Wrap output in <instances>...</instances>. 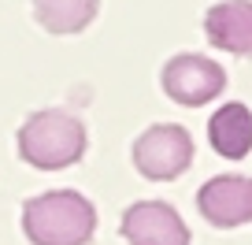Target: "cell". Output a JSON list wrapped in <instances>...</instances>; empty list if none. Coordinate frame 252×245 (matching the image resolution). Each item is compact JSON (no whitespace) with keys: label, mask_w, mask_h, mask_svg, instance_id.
Listing matches in <instances>:
<instances>
[{"label":"cell","mask_w":252,"mask_h":245,"mask_svg":"<svg viewBox=\"0 0 252 245\" xmlns=\"http://www.w3.org/2000/svg\"><path fill=\"white\" fill-rule=\"evenodd\" d=\"M86 152V127L82 119L63 108L33 111L19 127V156L41 171H63Z\"/></svg>","instance_id":"7a4b0ae2"},{"label":"cell","mask_w":252,"mask_h":245,"mask_svg":"<svg viewBox=\"0 0 252 245\" xmlns=\"http://www.w3.org/2000/svg\"><path fill=\"white\" fill-rule=\"evenodd\" d=\"M197 205L208 223L215 227H241L252 219V178L245 175H219L204 182L197 193Z\"/></svg>","instance_id":"8992f818"},{"label":"cell","mask_w":252,"mask_h":245,"mask_svg":"<svg viewBox=\"0 0 252 245\" xmlns=\"http://www.w3.org/2000/svg\"><path fill=\"white\" fill-rule=\"evenodd\" d=\"M193 138L174 123L149 127L134 141V167L152 182H171L193 164Z\"/></svg>","instance_id":"3957f363"},{"label":"cell","mask_w":252,"mask_h":245,"mask_svg":"<svg viewBox=\"0 0 252 245\" xmlns=\"http://www.w3.org/2000/svg\"><path fill=\"white\" fill-rule=\"evenodd\" d=\"M123 230L126 245H189V227L182 215L163 201H137L123 212Z\"/></svg>","instance_id":"5b68a950"},{"label":"cell","mask_w":252,"mask_h":245,"mask_svg":"<svg viewBox=\"0 0 252 245\" xmlns=\"http://www.w3.org/2000/svg\"><path fill=\"white\" fill-rule=\"evenodd\" d=\"M208 138H212V149L230 156V160L249 156V149H252V111L245 104H222L212 115V123H208Z\"/></svg>","instance_id":"ba28073f"},{"label":"cell","mask_w":252,"mask_h":245,"mask_svg":"<svg viewBox=\"0 0 252 245\" xmlns=\"http://www.w3.org/2000/svg\"><path fill=\"white\" fill-rule=\"evenodd\" d=\"M23 230L33 245H86L96 230V208L74 190H52L23 205Z\"/></svg>","instance_id":"6da1fadb"},{"label":"cell","mask_w":252,"mask_h":245,"mask_svg":"<svg viewBox=\"0 0 252 245\" xmlns=\"http://www.w3.org/2000/svg\"><path fill=\"white\" fill-rule=\"evenodd\" d=\"M100 0H33V15L48 34H82L96 19Z\"/></svg>","instance_id":"9c48e42d"},{"label":"cell","mask_w":252,"mask_h":245,"mask_svg":"<svg viewBox=\"0 0 252 245\" xmlns=\"http://www.w3.org/2000/svg\"><path fill=\"white\" fill-rule=\"evenodd\" d=\"M222 89H226V71L215 60H208V56L182 52L163 67V93L174 104L200 108V104L215 101Z\"/></svg>","instance_id":"277c9868"},{"label":"cell","mask_w":252,"mask_h":245,"mask_svg":"<svg viewBox=\"0 0 252 245\" xmlns=\"http://www.w3.org/2000/svg\"><path fill=\"white\" fill-rule=\"evenodd\" d=\"M204 34L230 56H252V0H222L204 15Z\"/></svg>","instance_id":"52a82bcc"}]
</instances>
